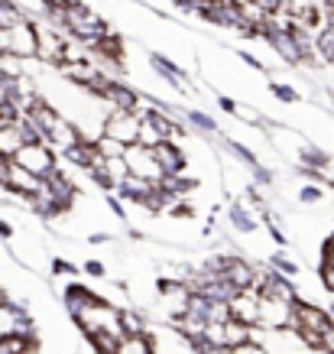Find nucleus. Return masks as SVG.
I'll list each match as a JSON object with an SVG mask.
<instances>
[{"mask_svg":"<svg viewBox=\"0 0 334 354\" xmlns=\"http://www.w3.org/2000/svg\"><path fill=\"white\" fill-rule=\"evenodd\" d=\"M95 147H97V153H101L104 160H114V156H124V153H127V147H124V143H117L114 137H104V133H101V137H95Z\"/></svg>","mask_w":334,"mask_h":354,"instance_id":"obj_22","label":"nucleus"},{"mask_svg":"<svg viewBox=\"0 0 334 354\" xmlns=\"http://www.w3.org/2000/svg\"><path fill=\"white\" fill-rule=\"evenodd\" d=\"M227 221H230V227L237 231V234H253L259 227V221L253 218V212H250L247 202H230L227 205Z\"/></svg>","mask_w":334,"mask_h":354,"instance_id":"obj_15","label":"nucleus"},{"mask_svg":"<svg viewBox=\"0 0 334 354\" xmlns=\"http://www.w3.org/2000/svg\"><path fill=\"white\" fill-rule=\"evenodd\" d=\"M140 120L143 118L137 111H108L104 124H101V133L114 137L124 147H133V143H140Z\"/></svg>","mask_w":334,"mask_h":354,"instance_id":"obj_5","label":"nucleus"},{"mask_svg":"<svg viewBox=\"0 0 334 354\" xmlns=\"http://www.w3.org/2000/svg\"><path fill=\"white\" fill-rule=\"evenodd\" d=\"M120 312L114 302H108L104 296H97L95 302H88L81 312H75L72 319L75 325L85 332V338H95L101 332H114V335H124V325H120Z\"/></svg>","mask_w":334,"mask_h":354,"instance_id":"obj_2","label":"nucleus"},{"mask_svg":"<svg viewBox=\"0 0 334 354\" xmlns=\"http://www.w3.org/2000/svg\"><path fill=\"white\" fill-rule=\"evenodd\" d=\"M110 354H156V342L150 332H124Z\"/></svg>","mask_w":334,"mask_h":354,"instance_id":"obj_14","label":"nucleus"},{"mask_svg":"<svg viewBox=\"0 0 334 354\" xmlns=\"http://www.w3.org/2000/svg\"><path fill=\"white\" fill-rule=\"evenodd\" d=\"M289 332L299 335V342H305L308 348H324L328 335L334 332V319H331V312L322 309V306L305 302V299H295Z\"/></svg>","mask_w":334,"mask_h":354,"instance_id":"obj_1","label":"nucleus"},{"mask_svg":"<svg viewBox=\"0 0 334 354\" xmlns=\"http://www.w3.org/2000/svg\"><path fill=\"white\" fill-rule=\"evenodd\" d=\"M322 260L334 263V231H331V237H328V241H324V247H322Z\"/></svg>","mask_w":334,"mask_h":354,"instance_id":"obj_33","label":"nucleus"},{"mask_svg":"<svg viewBox=\"0 0 334 354\" xmlns=\"http://www.w3.org/2000/svg\"><path fill=\"white\" fill-rule=\"evenodd\" d=\"M250 172H253V183L257 185H273V172L263 166V162H257V166H250Z\"/></svg>","mask_w":334,"mask_h":354,"instance_id":"obj_30","label":"nucleus"},{"mask_svg":"<svg viewBox=\"0 0 334 354\" xmlns=\"http://www.w3.org/2000/svg\"><path fill=\"white\" fill-rule=\"evenodd\" d=\"M270 270H276V273H282V277H289V279L299 277V267H295L289 257H279V254L273 257V267H270Z\"/></svg>","mask_w":334,"mask_h":354,"instance_id":"obj_26","label":"nucleus"},{"mask_svg":"<svg viewBox=\"0 0 334 354\" xmlns=\"http://www.w3.org/2000/svg\"><path fill=\"white\" fill-rule=\"evenodd\" d=\"M23 143H26V133H23V127H20V118L0 124V156H3V160H13V156L20 153Z\"/></svg>","mask_w":334,"mask_h":354,"instance_id":"obj_13","label":"nucleus"},{"mask_svg":"<svg viewBox=\"0 0 334 354\" xmlns=\"http://www.w3.org/2000/svg\"><path fill=\"white\" fill-rule=\"evenodd\" d=\"M23 17H30V13L23 10L17 0H0V26H3V30H10L13 23H20Z\"/></svg>","mask_w":334,"mask_h":354,"instance_id":"obj_20","label":"nucleus"},{"mask_svg":"<svg viewBox=\"0 0 334 354\" xmlns=\"http://www.w3.org/2000/svg\"><path fill=\"white\" fill-rule=\"evenodd\" d=\"M224 283H230L234 290H250L259 283V267H253L247 257L240 254H224V270H221Z\"/></svg>","mask_w":334,"mask_h":354,"instance_id":"obj_7","label":"nucleus"},{"mask_svg":"<svg viewBox=\"0 0 334 354\" xmlns=\"http://www.w3.org/2000/svg\"><path fill=\"white\" fill-rule=\"evenodd\" d=\"M13 162L17 166H23L26 172H32L36 179H46L49 172L59 169V156H55V150L46 143V140H36V143H23L20 153L13 156Z\"/></svg>","mask_w":334,"mask_h":354,"instance_id":"obj_3","label":"nucleus"},{"mask_svg":"<svg viewBox=\"0 0 334 354\" xmlns=\"http://www.w3.org/2000/svg\"><path fill=\"white\" fill-rule=\"evenodd\" d=\"M217 104H221V111H227V114H234V108H237L234 97H217Z\"/></svg>","mask_w":334,"mask_h":354,"instance_id":"obj_35","label":"nucleus"},{"mask_svg":"<svg viewBox=\"0 0 334 354\" xmlns=\"http://www.w3.org/2000/svg\"><path fill=\"white\" fill-rule=\"evenodd\" d=\"M318 279H322V286L334 296V263H328V260H322V267H318Z\"/></svg>","mask_w":334,"mask_h":354,"instance_id":"obj_29","label":"nucleus"},{"mask_svg":"<svg viewBox=\"0 0 334 354\" xmlns=\"http://www.w3.org/2000/svg\"><path fill=\"white\" fill-rule=\"evenodd\" d=\"M110 241V234H104V231H101V234H91L88 237V244H108Z\"/></svg>","mask_w":334,"mask_h":354,"instance_id":"obj_36","label":"nucleus"},{"mask_svg":"<svg viewBox=\"0 0 334 354\" xmlns=\"http://www.w3.org/2000/svg\"><path fill=\"white\" fill-rule=\"evenodd\" d=\"M299 198H302L305 205H315V202H322L324 198V189L318 183H305L302 189H299Z\"/></svg>","mask_w":334,"mask_h":354,"instance_id":"obj_25","label":"nucleus"},{"mask_svg":"<svg viewBox=\"0 0 334 354\" xmlns=\"http://www.w3.org/2000/svg\"><path fill=\"white\" fill-rule=\"evenodd\" d=\"M234 118H240V120H247V124H257V127H266V120L259 118L253 108H247V104H237L234 108Z\"/></svg>","mask_w":334,"mask_h":354,"instance_id":"obj_27","label":"nucleus"},{"mask_svg":"<svg viewBox=\"0 0 334 354\" xmlns=\"http://www.w3.org/2000/svg\"><path fill=\"white\" fill-rule=\"evenodd\" d=\"M52 270H55V273H59V277H75V273H78V267H72L68 260H55V263H52Z\"/></svg>","mask_w":334,"mask_h":354,"instance_id":"obj_32","label":"nucleus"},{"mask_svg":"<svg viewBox=\"0 0 334 354\" xmlns=\"http://www.w3.org/2000/svg\"><path fill=\"white\" fill-rule=\"evenodd\" d=\"M227 150L234 153V156H237V160H244L247 162V166H257V153L250 150V147H244V143H237V140H230V143H227Z\"/></svg>","mask_w":334,"mask_h":354,"instance_id":"obj_24","label":"nucleus"},{"mask_svg":"<svg viewBox=\"0 0 334 354\" xmlns=\"http://www.w3.org/2000/svg\"><path fill=\"white\" fill-rule=\"evenodd\" d=\"M101 104H108V111H137L140 108V91L137 88L124 85V82H117V78H110L108 88L101 91V97H97Z\"/></svg>","mask_w":334,"mask_h":354,"instance_id":"obj_9","label":"nucleus"},{"mask_svg":"<svg viewBox=\"0 0 334 354\" xmlns=\"http://www.w3.org/2000/svg\"><path fill=\"white\" fill-rule=\"evenodd\" d=\"M185 120L198 133H217V120L211 114H205V111H185Z\"/></svg>","mask_w":334,"mask_h":354,"instance_id":"obj_21","label":"nucleus"},{"mask_svg":"<svg viewBox=\"0 0 334 354\" xmlns=\"http://www.w3.org/2000/svg\"><path fill=\"white\" fill-rule=\"evenodd\" d=\"M270 95L276 97V101H282V104H295V101H302V95H299L292 85H286V82H273Z\"/></svg>","mask_w":334,"mask_h":354,"instance_id":"obj_23","label":"nucleus"},{"mask_svg":"<svg viewBox=\"0 0 334 354\" xmlns=\"http://www.w3.org/2000/svg\"><path fill=\"white\" fill-rule=\"evenodd\" d=\"M85 277H95V279H104L108 277V267H104V263H101V260H85Z\"/></svg>","mask_w":334,"mask_h":354,"instance_id":"obj_31","label":"nucleus"},{"mask_svg":"<svg viewBox=\"0 0 334 354\" xmlns=\"http://www.w3.org/2000/svg\"><path fill=\"white\" fill-rule=\"evenodd\" d=\"M95 299H97V292H91L88 286H81V283H68L62 290V302H65V309H68V315L81 312L88 302H95Z\"/></svg>","mask_w":334,"mask_h":354,"instance_id":"obj_17","label":"nucleus"},{"mask_svg":"<svg viewBox=\"0 0 334 354\" xmlns=\"http://www.w3.org/2000/svg\"><path fill=\"white\" fill-rule=\"evenodd\" d=\"M32 335V322L10 299H0V335Z\"/></svg>","mask_w":334,"mask_h":354,"instance_id":"obj_12","label":"nucleus"},{"mask_svg":"<svg viewBox=\"0 0 334 354\" xmlns=\"http://www.w3.org/2000/svg\"><path fill=\"white\" fill-rule=\"evenodd\" d=\"M230 319H237V322L250 325V328H257V306H259V290L257 286H250V290H237L230 296Z\"/></svg>","mask_w":334,"mask_h":354,"instance_id":"obj_11","label":"nucleus"},{"mask_svg":"<svg viewBox=\"0 0 334 354\" xmlns=\"http://www.w3.org/2000/svg\"><path fill=\"white\" fill-rule=\"evenodd\" d=\"M150 150H153V156H156V162H159L162 179H166V176H179V172H185V166H188V156H185V150L175 140H159Z\"/></svg>","mask_w":334,"mask_h":354,"instance_id":"obj_10","label":"nucleus"},{"mask_svg":"<svg viewBox=\"0 0 334 354\" xmlns=\"http://www.w3.org/2000/svg\"><path fill=\"white\" fill-rule=\"evenodd\" d=\"M150 65L156 68V75L166 78V82H169L173 88H188V75H185L182 68L173 62V59H166V55L153 53V55H150Z\"/></svg>","mask_w":334,"mask_h":354,"instance_id":"obj_16","label":"nucleus"},{"mask_svg":"<svg viewBox=\"0 0 334 354\" xmlns=\"http://www.w3.org/2000/svg\"><path fill=\"white\" fill-rule=\"evenodd\" d=\"M0 237H13V227L7 221H0Z\"/></svg>","mask_w":334,"mask_h":354,"instance_id":"obj_37","label":"nucleus"},{"mask_svg":"<svg viewBox=\"0 0 334 354\" xmlns=\"http://www.w3.org/2000/svg\"><path fill=\"white\" fill-rule=\"evenodd\" d=\"M292 309H295V302H286V299H276V296H263V292H259L257 328H266V332H289Z\"/></svg>","mask_w":334,"mask_h":354,"instance_id":"obj_4","label":"nucleus"},{"mask_svg":"<svg viewBox=\"0 0 334 354\" xmlns=\"http://www.w3.org/2000/svg\"><path fill=\"white\" fill-rule=\"evenodd\" d=\"M253 7H257L263 17H279V13H282V0H253Z\"/></svg>","mask_w":334,"mask_h":354,"instance_id":"obj_28","label":"nucleus"},{"mask_svg":"<svg viewBox=\"0 0 334 354\" xmlns=\"http://www.w3.org/2000/svg\"><path fill=\"white\" fill-rule=\"evenodd\" d=\"M124 162H127V172L130 176H137V179H146V183H162V169L156 156H153L150 147H143V143H133L127 147L124 153Z\"/></svg>","mask_w":334,"mask_h":354,"instance_id":"obj_6","label":"nucleus"},{"mask_svg":"<svg viewBox=\"0 0 334 354\" xmlns=\"http://www.w3.org/2000/svg\"><path fill=\"white\" fill-rule=\"evenodd\" d=\"M36 335H0V354H32Z\"/></svg>","mask_w":334,"mask_h":354,"instance_id":"obj_18","label":"nucleus"},{"mask_svg":"<svg viewBox=\"0 0 334 354\" xmlns=\"http://www.w3.org/2000/svg\"><path fill=\"white\" fill-rule=\"evenodd\" d=\"M240 59L250 65V68H257V72H263V62H259L257 55H250V53H240Z\"/></svg>","mask_w":334,"mask_h":354,"instance_id":"obj_34","label":"nucleus"},{"mask_svg":"<svg viewBox=\"0 0 334 354\" xmlns=\"http://www.w3.org/2000/svg\"><path fill=\"white\" fill-rule=\"evenodd\" d=\"M315 53L324 65H334V23H324L322 30H315Z\"/></svg>","mask_w":334,"mask_h":354,"instance_id":"obj_19","label":"nucleus"},{"mask_svg":"<svg viewBox=\"0 0 334 354\" xmlns=\"http://www.w3.org/2000/svg\"><path fill=\"white\" fill-rule=\"evenodd\" d=\"M10 55L17 59H36V20L32 17H23L20 23L10 26Z\"/></svg>","mask_w":334,"mask_h":354,"instance_id":"obj_8","label":"nucleus"}]
</instances>
